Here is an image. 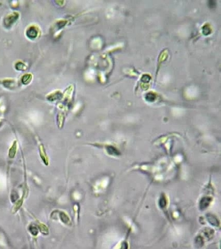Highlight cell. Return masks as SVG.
Instances as JSON below:
<instances>
[{
	"label": "cell",
	"instance_id": "cell-2",
	"mask_svg": "<svg viewBox=\"0 0 221 249\" xmlns=\"http://www.w3.org/2000/svg\"><path fill=\"white\" fill-rule=\"evenodd\" d=\"M206 217H207L208 222L211 225L216 226V227L219 226V221L214 215L209 213L208 214L206 215Z\"/></svg>",
	"mask_w": 221,
	"mask_h": 249
},
{
	"label": "cell",
	"instance_id": "cell-3",
	"mask_svg": "<svg viewBox=\"0 0 221 249\" xmlns=\"http://www.w3.org/2000/svg\"><path fill=\"white\" fill-rule=\"evenodd\" d=\"M195 244L197 247H201L204 245V239L201 236H197L195 238Z\"/></svg>",
	"mask_w": 221,
	"mask_h": 249
},
{
	"label": "cell",
	"instance_id": "cell-1",
	"mask_svg": "<svg viewBox=\"0 0 221 249\" xmlns=\"http://www.w3.org/2000/svg\"><path fill=\"white\" fill-rule=\"evenodd\" d=\"M212 200L211 197H204L202 198L199 202V209L200 210H205L209 206Z\"/></svg>",
	"mask_w": 221,
	"mask_h": 249
},
{
	"label": "cell",
	"instance_id": "cell-5",
	"mask_svg": "<svg viewBox=\"0 0 221 249\" xmlns=\"http://www.w3.org/2000/svg\"><path fill=\"white\" fill-rule=\"evenodd\" d=\"M145 99L148 102H153L156 99V96L155 95L154 93L150 92L146 95Z\"/></svg>",
	"mask_w": 221,
	"mask_h": 249
},
{
	"label": "cell",
	"instance_id": "cell-6",
	"mask_svg": "<svg viewBox=\"0 0 221 249\" xmlns=\"http://www.w3.org/2000/svg\"><path fill=\"white\" fill-rule=\"evenodd\" d=\"M212 231H214V230L211 229L210 228H207V229L205 230L204 233H205V235H206L207 237H209L210 236H211L212 235L214 234V232H212Z\"/></svg>",
	"mask_w": 221,
	"mask_h": 249
},
{
	"label": "cell",
	"instance_id": "cell-4",
	"mask_svg": "<svg viewBox=\"0 0 221 249\" xmlns=\"http://www.w3.org/2000/svg\"><path fill=\"white\" fill-rule=\"evenodd\" d=\"M166 205H167V201H166L165 196L163 195L162 196L159 201L160 207L162 209H163L164 208H165Z\"/></svg>",
	"mask_w": 221,
	"mask_h": 249
}]
</instances>
